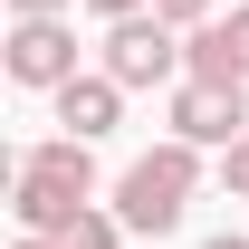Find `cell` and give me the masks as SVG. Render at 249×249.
Listing matches in <instances>:
<instances>
[{
    "mask_svg": "<svg viewBox=\"0 0 249 249\" xmlns=\"http://www.w3.org/2000/svg\"><path fill=\"white\" fill-rule=\"evenodd\" d=\"M192 192H201V144L163 134L154 154H134V163H124V182H115V211H124V230L163 240V230H182Z\"/></svg>",
    "mask_w": 249,
    "mask_h": 249,
    "instance_id": "1",
    "label": "cell"
},
{
    "mask_svg": "<svg viewBox=\"0 0 249 249\" xmlns=\"http://www.w3.org/2000/svg\"><path fill=\"white\" fill-rule=\"evenodd\" d=\"M106 77L124 87H182L192 77V48L163 10H134V19H106Z\"/></svg>",
    "mask_w": 249,
    "mask_h": 249,
    "instance_id": "2",
    "label": "cell"
},
{
    "mask_svg": "<svg viewBox=\"0 0 249 249\" xmlns=\"http://www.w3.org/2000/svg\"><path fill=\"white\" fill-rule=\"evenodd\" d=\"M0 67H10V87L58 96L67 77H77V29H67V10H48V19H10V48H0Z\"/></svg>",
    "mask_w": 249,
    "mask_h": 249,
    "instance_id": "3",
    "label": "cell"
},
{
    "mask_svg": "<svg viewBox=\"0 0 249 249\" xmlns=\"http://www.w3.org/2000/svg\"><path fill=\"white\" fill-rule=\"evenodd\" d=\"M173 134L182 144H240L249 134V77H182L173 87Z\"/></svg>",
    "mask_w": 249,
    "mask_h": 249,
    "instance_id": "4",
    "label": "cell"
},
{
    "mask_svg": "<svg viewBox=\"0 0 249 249\" xmlns=\"http://www.w3.org/2000/svg\"><path fill=\"white\" fill-rule=\"evenodd\" d=\"M124 96H134L124 77H106V67L87 77V67H77V77H67V87L48 96V106H58V124H67V134H87V144H96V134H115V115H124Z\"/></svg>",
    "mask_w": 249,
    "mask_h": 249,
    "instance_id": "5",
    "label": "cell"
},
{
    "mask_svg": "<svg viewBox=\"0 0 249 249\" xmlns=\"http://www.w3.org/2000/svg\"><path fill=\"white\" fill-rule=\"evenodd\" d=\"M19 173H38V182L77 192V201H96V144L87 134H48V144H29L19 154Z\"/></svg>",
    "mask_w": 249,
    "mask_h": 249,
    "instance_id": "6",
    "label": "cell"
},
{
    "mask_svg": "<svg viewBox=\"0 0 249 249\" xmlns=\"http://www.w3.org/2000/svg\"><path fill=\"white\" fill-rule=\"evenodd\" d=\"M182 48H192V77H249V10L182 29Z\"/></svg>",
    "mask_w": 249,
    "mask_h": 249,
    "instance_id": "7",
    "label": "cell"
},
{
    "mask_svg": "<svg viewBox=\"0 0 249 249\" xmlns=\"http://www.w3.org/2000/svg\"><path fill=\"white\" fill-rule=\"evenodd\" d=\"M10 211H19V230H48V240H58V230H67L77 211H87V201H77V192H58V182H38V173H19Z\"/></svg>",
    "mask_w": 249,
    "mask_h": 249,
    "instance_id": "8",
    "label": "cell"
},
{
    "mask_svg": "<svg viewBox=\"0 0 249 249\" xmlns=\"http://www.w3.org/2000/svg\"><path fill=\"white\" fill-rule=\"evenodd\" d=\"M58 249H124V211H96V201H87V211L58 230Z\"/></svg>",
    "mask_w": 249,
    "mask_h": 249,
    "instance_id": "9",
    "label": "cell"
},
{
    "mask_svg": "<svg viewBox=\"0 0 249 249\" xmlns=\"http://www.w3.org/2000/svg\"><path fill=\"white\" fill-rule=\"evenodd\" d=\"M220 182H230V201H249V134L220 144Z\"/></svg>",
    "mask_w": 249,
    "mask_h": 249,
    "instance_id": "10",
    "label": "cell"
},
{
    "mask_svg": "<svg viewBox=\"0 0 249 249\" xmlns=\"http://www.w3.org/2000/svg\"><path fill=\"white\" fill-rule=\"evenodd\" d=\"M163 19H173V29H201V19H220V0H154Z\"/></svg>",
    "mask_w": 249,
    "mask_h": 249,
    "instance_id": "11",
    "label": "cell"
},
{
    "mask_svg": "<svg viewBox=\"0 0 249 249\" xmlns=\"http://www.w3.org/2000/svg\"><path fill=\"white\" fill-rule=\"evenodd\" d=\"M77 10H96V19H134V10H154V0H77Z\"/></svg>",
    "mask_w": 249,
    "mask_h": 249,
    "instance_id": "12",
    "label": "cell"
},
{
    "mask_svg": "<svg viewBox=\"0 0 249 249\" xmlns=\"http://www.w3.org/2000/svg\"><path fill=\"white\" fill-rule=\"evenodd\" d=\"M48 10H77V0H10V19H48Z\"/></svg>",
    "mask_w": 249,
    "mask_h": 249,
    "instance_id": "13",
    "label": "cell"
},
{
    "mask_svg": "<svg viewBox=\"0 0 249 249\" xmlns=\"http://www.w3.org/2000/svg\"><path fill=\"white\" fill-rule=\"evenodd\" d=\"M10 249H58V240H48V230H19V240H10Z\"/></svg>",
    "mask_w": 249,
    "mask_h": 249,
    "instance_id": "14",
    "label": "cell"
},
{
    "mask_svg": "<svg viewBox=\"0 0 249 249\" xmlns=\"http://www.w3.org/2000/svg\"><path fill=\"white\" fill-rule=\"evenodd\" d=\"M201 249H249V230H220V240H201Z\"/></svg>",
    "mask_w": 249,
    "mask_h": 249,
    "instance_id": "15",
    "label": "cell"
}]
</instances>
